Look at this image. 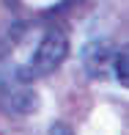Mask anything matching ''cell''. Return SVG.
<instances>
[{"label": "cell", "mask_w": 129, "mask_h": 135, "mask_svg": "<svg viewBox=\"0 0 129 135\" xmlns=\"http://www.w3.org/2000/svg\"><path fill=\"white\" fill-rule=\"evenodd\" d=\"M3 3H6V8H11V11H14L17 6H19V0H3Z\"/></svg>", "instance_id": "obj_6"}, {"label": "cell", "mask_w": 129, "mask_h": 135, "mask_svg": "<svg viewBox=\"0 0 129 135\" xmlns=\"http://www.w3.org/2000/svg\"><path fill=\"white\" fill-rule=\"evenodd\" d=\"M110 69L115 72V80L121 85H129V55H126V50H115Z\"/></svg>", "instance_id": "obj_4"}, {"label": "cell", "mask_w": 129, "mask_h": 135, "mask_svg": "<svg viewBox=\"0 0 129 135\" xmlns=\"http://www.w3.org/2000/svg\"><path fill=\"white\" fill-rule=\"evenodd\" d=\"M113 55H115V47L110 41H88L82 47V69L91 77H104L110 72Z\"/></svg>", "instance_id": "obj_3"}, {"label": "cell", "mask_w": 129, "mask_h": 135, "mask_svg": "<svg viewBox=\"0 0 129 135\" xmlns=\"http://www.w3.org/2000/svg\"><path fill=\"white\" fill-rule=\"evenodd\" d=\"M47 135H74V132H71V127H69V124H63V121H55V124L50 127V132H47Z\"/></svg>", "instance_id": "obj_5"}, {"label": "cell", "mask_w": 129, "mask_h": 135, "mask_svg": "<svg viewBox=\"0 0 129 135\" xmlns=\"http://www.w3.org/2000/svg\"><path fill=\"white\" fill-rule=\"evenodd\" d=\"M66 55H69V36H66V30L50 28L44 36H41L39 47L33 50L30 64L25 69H28V75L33 77V80L36 77H47L66 61Z\"/></svg>", "instance_id": "obj_2"}, {"label": "cell", "mask_w": 129, "mask_h": 135, "mask_svg": "<svg viewBox=\"0 0 129 135\" xmlns=\"http://www.w3.org/2000/svg\"><path fill=\"white\" fill-rule=\"evenodd\" d=\"M33 77L28 75L25 66H14L6 58H0V108L14 116H25L36 110L39 97L30 88Z\"/></svg>", "instance_id": "obj_1"}]
</instances>
